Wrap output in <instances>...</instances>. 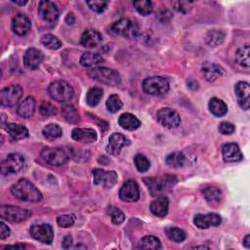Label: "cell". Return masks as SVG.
<instances>
[{"instance_id": "cell-7", "label": "cell", "mask_w": 250, "mask_h": 250, "mask_svg": "<svg viewBox=\"0 0 250 250\" xmlns=\"http://www.w3.org/2000/svg\"><path fill=\"white\" fill-rule=\"evenodd\" d=\"M32 216V211L13 205H2L0 207V217L12 223H21Z\"/></svg>"}, {"instance_id": "cell-43", "label": "cell", "mask_w": 250, "mask_h": 250, "mask_svg": "<svg viewBox=\"0 0 250 250\" xmlns=\"http://www.w3.org/2000/svg\"><path fill=\"white\" fill-rule=\"evenodd\" d=\"M134 163L137 170L141 173L147 172L151 167L150 160L144 154H136L134 157Z\"/></svg>"}, {"instance_id": "cell-49", "label": "cell", "mask_w": 250, "mask_h": 250, "mask_svg": "<svg viewBox=\"0 0 250 250\" xmlns=\"http://www.w3.org/2000/svg\"><path fill=\"white\" fill-rule=\"evenodd\" d=\"M10 235V229L3 223H0V238L5 239Z\"/></svg>"}, {"instance_id": "cell-22", "label": "cell", "mask_w": 250, "mask_h": 250, "mask_svg": "<svg viewBox=\"0 0 250 250\" xmlns=\"http://www.w3.org/2000/svg\"><path fill=\"white\" fill-rule=\"evenodd\" d=\"M222 154L226 162H237L242 159V153L239 147L234 143L224 145L222 149Z\"/></svg>"}, {"instance_id": "cell-16", "label": "cell", "mask_w": 250, "mask_h": 250, "mask_svg": "<svg viewBox=\"0 0 250 250\" xmlns=\"http://www.w3.org/2000/svg\"><path fill=\"white\" fill-rule=\"evenodd\" d=\"M130 144L129 140L120 133H114L110 136L109 142L107 145V152L112 155H117L122 148Z\"/></svg>"}, {"instance_id": "cell-10", "label": "cell", "mask_w": 250, "mask_h": 250, "mask_svg": "<svg viewBox=\"0 0 250 250\" xmlns=\"http://www.w3.org/2000/svg\"><path fill=\"white\" fill-rule=\"evenodd\" d=\"M23 96V88L20 85H9L0 92L1 105L6 108L14 107Z\"/></svg>"}, {"instance_id": "cell-38", "label": "cell", "mask_w": 250, "mask_h": 250, "mask_svg": "<svg viewBox=\"0 0 250 250\" xmlns=\"http://www.w3.org/2000/svg\"><path fill=\"white\" fill-rule=\"evenodd\" d=\"M185 154L183 153H173L166 157V164L172 168H180L185 164Z\"/></svg>"}, {"instance_id": "cell-9", "label": "cell", "mask_w": 250, "mask_h": 250, "mask_svg": "<svg viewBox=\"0 0 250 250\" xmlns=\"http://www.w3.org/2000/svg\"><path fill=\"white\" fill-rule=\"evenodd\" d=\"M25 158L19 154H10L1 163V173L4 176L16 174L25 166Z\"/></svg>"}, {"instance_id": "cell-35", "label": "cell", "mask_w": 250, "mask_h": 250, "mask_svg": "<svg viewBox=\"0 0 250 250\" xmlns=\"http://www.w3.org/2000/svg\"><path fill=\"white\" fill-rule=\"evenodd\" d=\"M161 247L160 240L154 235L144 236L138 245V248L141 249H159Z\"/></svg>"}, {"instance_id": "cell-6", "label": "cell", "mask_w": 250, "mask_h": 250, "mask_svg": "<svg viewBox=\"0 0 250 250\" xmlns=\"http://www.w3.org/2000/svg\"><path fill=\"white\" fill-rule=\"evenodd\" d=\"M48 93L53 100L59 103H66L73 99L75 91L68 82L64 80H57L50 84Z\"/></svg>"}, {"instance_id": "cell-39", "label": "cell", "mask_w": 250, "mask_h": 250, "mask_svg": "<svg viewBox=\"0 0 250 250\" xmlns=\"http://www.w3.org/2000/svg\"><path fill=\"white\" fill-rule=\"evenodd\" d=\"M165 231H166V234H167L168 238L172 241H175V242H182L187 237L186 232L180 228L167 227L165 229Z\"/></svg>"}, {"instance_id": "cell-41", "label": "cell", "mask_w": 250, "mask_h": 250, "mask_svg": "<svg viewBox=\"0 0 250 250\" xmlns=\"http://www.w3.org/2000/svg\"><path fill=\"white\" fill-rule=\"evenodd\" d=\"M106 106H107V109H108V111L110 113L115 114V113H117L122 108L123 103H122V101L120 100V98L117 95L114 94V95H111L109 97V99H108V101L106 103Z\"/></svg>"}, {"instance_id": "cell-23", "label": "cell", "mask_w": 250, "mask_h": 250, "mask_svg": "<svg viewBox=\"0 0 250 250\" xmlns=\"http://www.w3.org/2000/svg\"><path fill=\"white\" fill-rule=\"evenodd\" d=\"M103 41V38L102 36L93 30H88L85 31L82 36H81V39H80V43L82 46L86 47V48H95L98 47Z\"/></svg>"}, {"instance_id": "cell-5", "label": "cell", "mask_w": 250, "mask_h": 250, "mask_svg": "<svg viewBox=\"0 0 250 250\" xmlns=\"http://www.w3.org/2000/svg\"><path fill=\"white\" fill-rule=\"evenodd\" d=\"M170 89L169 81L162 77H151L144 80L143 90L152 96H163Z\"/></svg>"}, {"instance_id": "cell-47", "label": "cell", "mask_w": 250, "mask_h": 250, "mask_svg": "<svg viewBox=\"0 0 250 250\" xmlns=\"http://www.w3.org/2000/svg\"><path fill=\"white\" fill-rule=\"evenodd\" d=\"M111 214V218H112V222L115 224V225H120L124 222L125 220V215L124 213L118 209V208H113L110 212Z\"/></svg>"}, {"instance_id": "cell-36", "label": "cell", "mask_w": 250, "mask_h": 250, "mask_svg": "<svg viewBox=\"0 0 250 250\" xmlns=\"http://www.w3.org/2000/svg\"><path fill=\"white\" fill-rule=\"evenodd\" d=\"M62 114H63L65 119L69 123L76 124V123H77L80 120L79 114L77 113V109L74 106H72V105L64 106L63 109H62Z\"/></svg>"}, {"instance_id": "cell-3", "label": "cell", "mask_w": 250, "mask_h": 250, "mask_svg": "<svg viewBox=\"0 0 250 250\" xmlns=\"http://www.w3.org/2000/svg\"><path fill=\"white\" fill-rule=\"evenodd\" d=\"M144 182L148 186L151 193L154 195L172 189L177 183V178L172 175H164L160 177L145 178Z\"/></svg>"}, {"instance_id": "cell-8", "label": "cell", "mask_w": 250, "mask_h": 250, "mask_svg": "<svg viewBox=\"0 0 250 250\" xmlns=\"http://www.w3.org/2000/svg\"><path fill=\"white\" fill-rule=\"evenodd\" d=\"M111 33L115 36L126 38H135L139 34L138 26L129 19H121L111 27Z\"/></svg>"}, {"instance_id": "cell-25", "label": "cell", "mask_w": 250, "mask_h": 250, "mask_svg": "<svg viewBox=\"0 0 250 250\" xmlns=\"http://www.w3.org/2000/svg\"><path fill=\"white\" fill-rule=\"evenodd\" d=\"M169 208V201L168 198L165 196H159L154 199L150 206L151 212L157 217H164L168 213Z\"/></svg>"}, {"instance_id": "cell-32", "label": "cell", "mask_w": 250, "mask_h": 250, "mask_svg": "<svg viewBox=\"0 0 250 250\" xmlns=\"http://www.w3.org/2000/svg\"><path fill=\"white\" fill-rule=\"evenodd\" d=\"M43 137L48 141H54L58 138H60L63 134L62 128L55 123H50L46 125L42 130Z\"/></svg>"}, {"instance_id": "cell-26", "label": "cell", "mask_w": 250, "mask_h": 250, "mask_svg": "<svg viewBox=\"0 0 250 250\" xmlns=\"http://www.w3.org/2000/svg\"><path fill=\"white\" fill-rule=\"evenodd\" d=\"M36 100L33 97H28L20 103L17 108V114L25 118L32 117L36 112Z\"/></svg>"}, {"instance_id": "cell-30", "label": "cell", "mask_w": 250, "mask_h": 250, "mask_svg": "<svg viewBox=\"0 0 250 250\" xmlns=\"http://www.w3.org/2000/svg\"><path fill=\"white\" fill-rule=\"evenodd\" d=\"M202 193L203 196L205 197V199L210 203V204H218L221 202L223 194L222 192L216 188V187H212V186H208L202 189Z\"/></svg>"}, {"instance_id": "cell-52", "label": "cell", "mask_w": 250, "mask_h": 250, "mask_svg": "<svg viewBox=\"0 0 250 250\" xmlns=\"http://www.w3.org/2000/svg\"><path fill=\"white\" fill-rule=\"evenodd\" d=\"M11 248H13V249H15V248L24 249V248H26V245H21V244H19V245H12V246H6V247H5V249H11Z\"/></svg>"}, {"instance_id": "cell-29", "label": "cell", "mask_w": 250, "mask_h": 250, "mask_svg": "<svg viewBox=\"0 0 250 250\" xmlns=\"http://www.w3.org/2000/svg\"><path fill=\"white\" fill-rule=\"evenodd\" d=\"M6 131L9 133L11 138L14 140H21V139H25V138L29 137V130L21 124L7 123Z\"/></svg>"}, {"instance_id": "cell-50", "label": "cell", "mask_w": 250, "mask_h": 250, "mask_svg": "<svg viewBox=\"0 0 250 250\" xmlns=\"http://www.w3.org/2000/svg\"><path fill=\"white\" fill-rule=\"evenodd\" d=\"M72 242H73V238L71 235H67L64 239V242H63V247L68 249V248H71L72 246Z\"/></svg>"}, {"instance_id": "cell-46", "label": "cell", "mask_w": 250, "mask_h": 250, "mask_svg": "<svg viewBox=\"0 0 250 250\" xmlns=\"http://www.w3.org/2000/svg\"><path fill=\"white\" fill-rule=\"evenodd\" d=\"M76 222V217L74 215H62L57 219V223L62 228H70L74 226Z\"/></svg>"}, {"instance_id": "cell-28", "label": "cell", "mask_w": 250, "mask_h": 250, "mask_svg": "<svg viewBox=\"0 0 250 250\" xmlns=\"http://www.w3.org/2000/svg\"><path fill=\"white\" fill-rule=\"evenodd\" d=\"M104 62V58L98 54L93 52H85L80 58V64L84 68H97Z\"/></svg>"}, {"instance_id": "cell-44", "label": "cell", "mask_w": 250, "mask_h": 250, "mask_svg": "<svg viewBox=\"0 0 250 250\" xmlns=\"http://www.w3.org/2000/svg\"><path fill=\"white\" fill-rule=\"evenodd\" d=\"M87 5L89 8L96 13H103L108 8V1H101V0H94V1H87Z\"/></svg>"}, {"instance_id": "cell-51", "label": "cell", "mask_w": 250, "mask_h": 250, "mask_svg": "<svg viewBox=\"0 0 250 250\" xmlns=\"http://www.w3.org/2000/svg\"><path fill=\"white\" fill-rule=\"evenodd\" d=\"M243 245L246 247V248H249L250 247V235L247 234L244 239H243Z\"/></svg>"}, {"instance_id": "cell-15", "label": "cell", "mask_w": 250, "mask_h": 250, "mask_svg": "<svg viewBox=\"0 0 250 250\" xmlns=\"http://www.w3.org/2000/svg\"><path fill=\"white\" fill-rule=\"evenodd\" d=\"M38 14L40 18L47 23H54L59 18V9L51 1H40L38 5Z\"/></svg>"}, {"instance_id": "cell-40", "label": "cell", "mask_w": 250, "mask_h": 250, "mask_svg": "<svg viewBox=\"0 0 250 250\" xmlns=\"http://www.w3.org/2000/svg\"><path fill=\"white\" fill-rule=\"evenodd\" d=\"M133 5L137 12L143 16H148L153 12V3L149 0H138L133 2Z\"/></svg>"}, {"instance_id": "cell-17", "label": "cell", "mask_w": 250, "mask_h": 250, "mask_svg": "<svg viewBox=\"0 0 250 250\" xmlns=\"http://www.w3.org/2000/svg\"><path fill=\"white\" fill-rule=\"evenodd\" d=\"M234 92L237 97L238 106L244 110L248 111L250 106V87L245 81H240L236 83L234 87Z\"/></svg>"}, {"instance_id": "cell-34", "label": "cell", "mask_w": 250, "mask_h": 250, "mask_svg": "<svg viewBox=\"0 0 250 250\" xmlns=\"http://www.w3.org/2000/svg\"><path fill=\"white\" fill-rule=\"evenodd\" d=\"M249 43H246L240 47L235 54V61L241 68H249Z\"/></svg>"}, {"instance_id": "cell-33", "label": "cell", "mask_w": 250, "mask_h": 250, "mask_svg": "<svg viewBox=\"0 0 250 250\" xmlns=\"http://www.w3.org/2000/svg\"><path fill=\"white\" fill-rule=\"evenodd\" d=\"M225 39V34L219 30H211L207 33L205 40L209 46L216 47L223 43Z\"/></svg>"}, {"instance_id": "cell-14", "label": "cell", "mask_w": 250, "mask_h": 250, "mask_svg": "<svg viewBox=\"0 0 250 250\" xmlns=\"http://www.w3.org/2000/svg\"><path fill=\"white\" fill-rule=\"evenodd\" d=\"M119 197L126 202H135L140 198V190L137 182L135 180L126 181L120 191Z\"/></svg>"}, {"instance_id": "cell-4", "label": "cell", "mask_w": 250, "mask_h": 250, "mask_svg": "<svg viewBox=\"0 0 250 250\" xmlns=\"http://www.w3.org/2000/svg\"><path fill=\"white\" fill-rule=\"evenodd\" d=\"M88 76L104 84L110 85V86H116L120 83L121 77L117 71L105 68V67H97L94 69H91L88 72Z\"/></svg>"}, {"instance_id": "cell-21", "label": "cell", "mask_w": 250, "mask_h": 250, "mask_svg": "<svg viewBox=\"0 0 250 250\" xmlns=\"http://www.w3.org/2000/svg\"><path fill=\"white\" fill-rule=\"evenodd\" d=\"M44 59L43 53L37 48H30L24 56V63L30 70H36L39 67Z\"/></svg>"}, {"instance_id": "cell-12", "label": "cell", "mask_w": 250, "mask_h": 250, "mask_svg": "<svg viewBox=\"0 0 250 250\" xmlns=\"http://www.w3.org/2000/svg\"><path fill=\"white\" fill-rule=\"evenodd\" d=\"M31 234L35 239L45 244H51L54 238L53 229L49 224L32 226Z\"/></svg>"}, {"instance_id": "cell-42", "label": "cell", "mask_w": 250, "mask_h": 250, "mask_svg": "<svg viewBox=\"0 0 250 250\" xmlns=\"http://www.w3.org/2000/svg\"><path fill=\"white\" fill-rule=\"evenodd\" d=\"M42 44L52 50H57L62 46V42L53 35H45L41 38Z\"/></svg>"}, {"instance_id": "cell-11", "label": "cell", "mask_w": 250, "mask_h": 250, "mask_svg": "<svg viewBox=\"0 0 250 250\" xmlns=\"http://www.w3.org/2000/svg\"><path fill=\"white\" fill-rule=\"evenodd\" d=\"M156 117L159 123L168 129L176 128L181 123V117L179 114L170 108L160 109L157 112Z\"/></svg>"}, {"instance_id": "cell-37", "label": "cell", "mask_w": 250, "mask_h": 250, "mask_svg": "<svg viewBox=\"0 0 250 250\" xmlns=\"http://www.w3.org/2000/svg\"><path fill=\"white\" fill-rule=\"evenodd\" d=\"M103 98V90L99 87L91 88L86 95V103L90 107H96Z\"/></svg>"}, {"instance_id": "cell-2", "label": "cell", "mask_w": 250, "mask_h": 250, "mask_svg": "<svg viewBox=\"0 0 250 250\" xmlns=\"http://www.w3.org/2000/svg\"><path fill=\"white\" fill-rule=\"evenodd\" d=\"M41 158L51 166H62L69 162L73 153L69 147L44 148L40 153Z\"/></svg>"}, {"instance_id": "cell-48", "label": "cell", "mask_w": 250, "mask_h": 250, "mask_svg": "<svg viewBox=\"0 0 250 250\" xmlns=\"http://www.w3.org/2000/svg\"><path fill=\"white\" fill-rule=\"evenodd\" d=\"M234 130H235V127L231 122L223 121L219 125V132L223 135H231L234 132Z\"/></svg>"}, {"instance_id": "cell-53", "label": "cell", "mask_w": 250, "mask_h": 250, "mask_svg": "<svg viewBox=\"0 0 250 250\" xmlns=\"http://www.w3.org/2000/svg\"><path fill=\"white\" fill-rule=\"evenodd\" d=\"M13 2L18 4V5H22V6H24V5H26L28 3V1H18V0H13Z\"/></svg>"}, {"instance_id": "cell-27", "label": "cell", "mask_w": 250, "mask_h": 250, "mask_svg": "<svg viewBox=\"0 0 250 250\" xmlns=\"http://www.w3.org/2000/svg\"><path fill=\"white\" fill-rule=\"evenodd\" d=\"M119 125L125 130H136L141 126V121L133 115L125 113L122 114L118 118Z\"/></svg>"}, {"instance_id": "cell-20", "label": "cell", "mask_w": 250, "mask_h": 250, "mask_svg": "<svg viewBox=\"0 0 250 250\" xmlns=\"http://www.w3.org/2000/svg\"><path fill=\"white\" fill-rule=\"evenodd\" d=\"M72 138L80 143H95L97 141V133L92 128H75L72 131Z\"/></svg>"}, {"instance_id": "cell-1", "label": "cell", "mask_w": 250, "mask_h": 250, "mask_svg": "<svg viewBox=\"0 0 250 250\" xmlns=\"http://www.w3.org/2000/svg\"><path fill=\"white\" fill-rule=\"evenodd\" d=\"M11 192L15 197L23 201L38 202L42 200V193L27 179H21L16 182L11 188Z\"/></svg>"}, {"instance_id": "cell-24", "label": "cell", "mask_w": 250, "mask_h": 250, "mask_svg": "<svg viewBox=\"0 0 250 250\" xmlns=\"http://www.w3.org/2000/svg\"><path fill=\"white\" fill-rule=\"evenodd\" d=\"M201 72L204 78L209 82L215 81L224 74V70L219 65L213 63H205L201 68Z\"/></svg>"}, {"instance_id": "cell-45", "label": "cell", "mask_w": 250, "mask_h": 250, "mask_svg": "<svg viewBox=\"0 0 250 250\" xmlns=\"http://www.w3.org/2000/svg\"><path fill=\"white\" fill-rule=\"evenodd\" d=\"M39 113L43 115L50 116V115H57L58 111H57V108L55 106H53L52 104L47 103V102H43L39 107Z\"/></svg>"}, {"instance_id": "cell-18", "label": "cell", "mask_w": 250, "mask_h": 250, "mask_svg": "<svg viewBox=\"0 0 250 250\" xmlns=\"http://www.w3.org/2000/svg\"><path fill=\"white\" fill-rule=\"evenodd\" d=\"M222 222L221 217L216 213L208 214H197L194 216L193 223L199 229H208L210 227L219 226Z\"/></svg>"}, {"instance_id": "cell-19", "label": "cell", "mask_w": 250, "mask_h": 250, "mask_svg": "<svg viewBox=\"0 0 250 250\" xmlns=\"http://www.w3.org/2000/svg\"><path fill=\"white\" fill-rule=\"evenodd\" d=\"M32 29V23L30 19L24 14L16 15L12 20V30L20 37L27 36Z\"/></svg>"}, {"instance_id": "cell-13", "label": "cell", "mask_w": 250, "mask_h": 250, "mask_svg": "<svg viewBox=\"0 0 250 250\" xmlns=\"http://www.w3.org/2000/svg\"><path fill=\"white\" fill-rule=\"evenodd\" d=\"M94 177V184L102 186L107 189L113 188L117 182V174L115 171H105L102 169H95L92 172Z\"/></svg>"}, {"instance_id": "cell-31", "label": "cell", "mask_w": 250, "mask_h": 250, "mask_svg": "<svg viewBox=\"0 0 250 250\" xmlns=\"http://www.w3.org/2000/svg\"><path fill=\"white\" fill-rule=\"evenodd\" d=\"M208 107H209V110H210L211 114L214 115L215 116H218V117L224 116L228 113L227 105L222 100H219L217 98L211 99L210 102H209Z\"/></svg>"}]
</instances>
